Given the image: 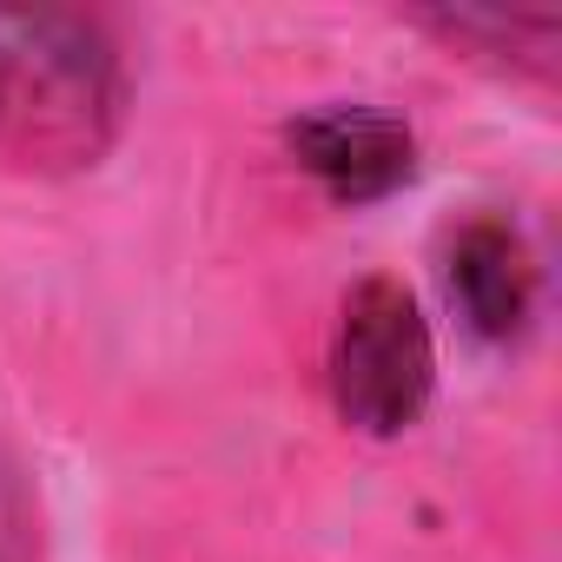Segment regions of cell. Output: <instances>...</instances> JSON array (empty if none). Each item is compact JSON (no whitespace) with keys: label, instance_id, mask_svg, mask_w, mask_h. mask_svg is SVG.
<instances>
[{"label":"cell","instance_id":"obj_1","mask_svg":"<svg viewBox=\"0 0 562 562\" xmlns=\"http://www.w3.org/2000/svg\"><path fill=\"white\" fill-rule=\"evenodd\" d=\"M126 54L100 14L0 8V159L60 179L106 159L126 126Z\"/></svg>","mask_w":562,"mask_h":562},{"label":"cell","instance_id":"obj_2","mask_svg":"<svg viewBox=\"0 0 562 562\" xmlns=\"http://www.w3.org/2000/svg\"><path fill=\"white\" fill-rule=\"evenodd\" d=\"M437 391V345L397 278H364L331 331V404L364 437H404Z\"/></svg>","mask_w":562,"mask_h":562},{"label":"cell","instance_id":"obj_3","mask_svg":"<svg viewBox=\"0 0 562 562\" xmlns=\"http://www.w3.org/2000/svg\"><path fill=\"white\" fill-rule=\"evenodd\" d=\"M285 146L338 205L391 199L417 172V133L384 106H318L285 133Z\"/></svg>","mask_w":562,"mask_h":562},{"label":"cell","instance_id":"obj_4","mask_svg":"<svg viewBox=\"0 0 562 562\" xmlns=\"http://www.w3.org/2000/svg\"><path fill=\"white\" fill-rule=\"evenodd\" d=\"M443 285L483 345H509L536 318V251L509 218L476 212L443 245Z\"/></svg>","mask_w":562,"mask_h":562},{"label":"cell","instance_id":"obj_5","mask_svg":"<svg viewBox=\"0 0 562 562\" xmlns=\"http://www.w3.org/2000/svg\"><path fill=\"white\" fill-rule=\"evenodd\" d=\"M424 27H437L450 47L476 54V60H496V67H516V74H536L549 80L555 74V41H562V21L555 14H503V8H437V14H417Z\"/></svg>","mask_w":562,"mask_h":562},{"label":"cell","instance_id":"obj_6","mask_svg":"<svg viewBox=\"0 0 562 562\" xmlns=\"http://www.w3.org/2000/svg\"><path fill=\"white\" fill-rule=\"evenodd\" d=\"M0 562H47V536H41V496L27 463L0 437Z\"/></svg>","mask_w":562,"mask_h":562}]
</instances>
